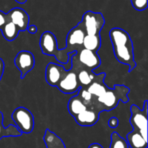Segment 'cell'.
Instances as JSON below:
<instances>
[{"mask_svg":"<svg viewBox=\"0 0 148 148\" xmlns=\"http://www.w3.org/2000/svg\"><path fill=\"white\" fill-rule=\"evenodd\" d=\"M27 30L31 34H34V33H36L37 32V27L36 25H30L27 27Z\"/></svg>","mask_w":148,"mask_h":148,"instance_id":"83f0119b","label":"cell"},{"mask_svg":"<svg viewBox=\"0 0 148 148\" xmlns=\"http://www.w3.org/2000/svg\"><path fill=\"white\" fill-rule=\"evenodd\" d=\"M109 148H130L127 140L117 132H113L111 136V144Z\"/></svg>","mask_w":148,"mask_h":148,"instance_id":"7402d4cb","label":"cell"},{"mask_svg":"<svg viewBox=\"0 0 148 148\" xmlns=\"http://www.w3.org/2000/svg\"><path fill=\"white\" fill-rule=\"evenodd\" d=\"M101 46V36H89L85 35L83 40L84 49L97 52Z\"/></svg>","mask_w":148,"mask_h":148,"instance_id":"d6986e66","label":"cell"},{"mask_svg":"<svg viewBox=\"0 0 148 148\" xmlns=\"http://www.w3.org/2000/svg\"><path fill=\"white\" fill-rule=\"evenodd\" d=\"M7 14L10 21L17 27L19 31L27 30L30 23V17L23 9L15 7L12 9Z\"/></svg>","mask_w":148,"mask_h":148,"instance_id":"30bf717a","label":"cell"},{"mask_svg":"<svg viewBox=\"0 0 148 148\" xmlns=\"http://www.w3.org/2000/svg\"><path fill=\"white\" fill-rule=\"evenodd\" d=\"M12 119L22 134H30L34 128L33 114L25 107H18L12 114Z\"/></svg>","mask_w":148,"mask_h":148,"instance_id":"52a82bcc","label":"cell"},{"mask_svg":"<svg viewBox=\"0 0 148 148\" xmlns=\"http://www.w3.org/2000/svg\"><path fill=\"white\" fill-rule=\"evenodd\" d=\"M85 33V29L82 23H79L75 27L71 29L68 33L66 40V47L62 49H58L54 57L59 63L65 64L69 60L70 53L78 52L83 47V40Z\"/></svg>","mask_w":148,"mask_h":148,"instance_id":"3957f363","label":"cell"},{"mask_svg":"<svg viewBox=\"0 0 148 148\" xmlns=\"http://www.w3.org/2000/svg\"><path fill=\"white\" fill-rule=\"evenodd\" d=\"M119 125V119L116 117H111L109 120H108V126L111 128L115 129L118 127Z\"/></svg>","mask_w":148,"mask_h":148,"instance_id":"484cf974","label":"cell"},{"mask_svg":"<svg viewBox=\"0 0 148 148\" xmlns=\"http://www.w3.org/2000/svg\"><path fill=\"white\" fill-rule=\"evenodd\" d=\"M40 47L43 53L54 56L59 49L55 35L50 31H46L42 33L40 38Z\"/></svg>","mask_w":148,"mask_h":148,"instance_id":"7c38bea8","label":"cell"},{"mask_svg":"<svg viewBox=\"0 0 148 148\" xmlns=\"http://www.w3.org/2000/svg\"><path fill=\"white\" fill-rule=\"evenodd\" d=\"M147 111L148 101L144 102L143 109H140L137 106L132 105L130 108L131 117L130 123L132 126L133 130L139 132L145 140H147Z\"/></svg>","mask_w":148,"mask_h":148,"instance_id":"5b68a950","label":"cell"},{"mask_svg":"<svg viewBox=\"0 0 148 148\" xmlns=\"http://www.w3.org/2000/svg\"><path fill=\"white\" fill-rule=\"evenodd\" d=\"M130 90L124 85H115L99 98L94 100L92 108L101 114L102 111H110L118 106L119 101L126 103L129 101L128 94Z\"/></svg>","mask_w":148,"mask_h":148,"instance_id":"7a4b0ae2","label":"cell"},{"mask_svg":"<svg viewBox=\"0 0 148 148\" xmlns=\"http://www.w3.org/2000/svg\"><path fill=\"white\" fill-rule=\"evenodd\" d=\"M75 58H76V56H75ZM76 60L77 64V80L78 82H79V87H80V88H86L87 87H88L92 83V82L95 79L96 75L92 70L82 66L78 62L77 58Z\"/></svg>","mask_w":148,"mask_h":148,"instance_id":"9a60e30c","label":"cell"},{"mask_svg":"<svg viewBox=\"0 0 148 148\" xmlns=\"http://www.w3.org/2000/svg\"><path fill=\"white\" fill-rule=\"evenodd\" d=\"M77 95L79 97L81 101H82V103L85 104L87 108L92 107V104H93L94 102V98L90 93H89L87 91L86 88H80L79 90L78 91Z\"/></svg>","mask_w":148,"mask_h":148,"instance_id":"603a6c76","label":"cell"},{"mask_svg":"<svg viewBox=\"0 0 148 148\" xmlns=\"http://www.w3.org/2000/svg\"><path fill=\"white\" fill-rule=\"evenodd\" d=\"M14 65L17 66L21 75L20 78L24 79L27 73L32 70L35 66L34 55L28 51H21L14 59Z\"/></svg>","mask_w":148,"mask_h":148,"instance_id":"ba28073f","label":"cell"},{"mask_svg":"<svg viewBox=\"0 0 148 148\" xmlns=\"http://www.w3.org/2000/svg\"><path fill=\"white\" fill-rule=\"evenodd\" d=\"M22 133L20 130L14 125L9 126L5 128L3 125V114L0 111V140L3 137H19L22 135Z\"/></svg>","mask_w":148,"mask_h":148,"instance_id":"ffe728a7","label":"cell"},{"mask_svg":"<svg viewBox=\"0 0 148 148\" xmlns=\"http://www.w3.org/2000/svg\"><path fill=\"white\" fill-rule=\"evenodd\" d=\"M105 77L106 73L104 72L96 75L92 83L86 88L87 91L92 95L94 100L103 95L109 88L104 82Z\"/></svg>","mask_w":148,"mask_h":148,"instance_id":"5bb4252c","label":"cell"},{"mask_svg":"<svg viewBox=\"0 0 148 148\" xmlns=\"http://www.w3.org/2000/svg\"><path fill=\"white\" fill-rule=\"evenodd\" d=\"M16 1H17V3H19V4H25V3L26 2V1H27V0H15Z\"/></svg>","mask_w":148,"mask_h":148,"instance_id":"f546056e","label":"cell"},{"mask_svg":"<svg viewBox=\"0 0 148 148\" xmlns=\"http://www.w3.org/2000/svg\"><path fill=\"white\" fill-rule=\"evenodd\" d=\"M126 140L130 148H147L148 147L147 140L139 132L135 130L127 134Z\"/></svg>","mask_w":148,"mask_h":148,"instance_id":"2e32d148","label":"cell"},{"mask_svg":"<svg viewBox=\"0 0 148 148\" xmlns=\"http://www.w3.org/2000/svg\"><path fill=\"white\" fill-rule=\"evenodd\" d=\"M66 72V69L61 64L51 62L46 68V82L50 86L56 87Z\"/></svg>","mask_w":148,"mask_h":148,"instance_id":"8fae6325","label":"cell"},{"mask_svg":"<svg viewBox=\"0 0 148 148\" xmlns=\"http://www.w3.org/2000/svg\"><path fill=\"white\" fill-rule=\"evenodd\" d=\"M100 113L95 108H87L81 114L75 117L76 122L82 127H91L96 124L99 120Z\"/></svg>","mask_w":148,"mask_h":148,"instance_id":"4fadbf2b","label":"cell"},{"mask_svg":"<svg viewBox=\"0 0 148 148\" xmlns=\"http://www.w3.org/2000/svg\"><path fill=\"white\" fill-rule=\"evenodd\" d=\"M85 109H87V107L77 95H74L69 99L68 103V111L72 117L75 118Z\"/></svg>","mask_w":148,"mask_h":148,"instance_id":"ac0fdd59","label":"cell"},{"mask_svg":"<svg viewBox=\"0 0 148 148\" xmlns=\"http://www.w3.org/2000/svg\"><path fill=\"white\" fill-rule=\"evenodd\" d=\"M133 7L137 11H143L147 8V0H130Z\"/></svg>","mask_w":148,"mask_h":148,"instance_id":"cb8c5ba5","label":"cell"},{"mask_svg":"<svg viewBox=\"0 0 148 148\" xmlns=\"http://www.w3.org/2000/svg\"><path fill=\"white\" fill-rule=\"evenodd\" d=\"M43 141L46 148H66L63 140L49 129H46L45 131Z\"/></svg>","mask_w":148,"mask_h":148,"instance_id":"e0dca14e","label":"cell"},{"mask_svg":"<svg viewBox=\"0 0 148 148\" xmlns=\"http://www.w3.org/2000/svg\"><path fill=\"white\" fill-rule=\"evenodd\" d=\"M80 23L85 29L86 35L101 36L100 33L105 25V19L102 13L87 11L82 16Z\"/></svg>","mask_w":148,"mask_h":148,"instance_id":"8992f818","label":"cell"},{"mask_svg":"<svg viewBox=\"0 0 148 148\" xmlns=\"http://www.w3.org/2000/svg\"><path fill=\"white\" fill-rule=\"evenodd\" d=\"M109 36L115 57L120 63L128 65L129 72L132 71L136 66V62L134 46L129 33L119 27H114L110 30Z\"/></svg>","mask_w":148,"mask_h":148,"instance_id":"6da1fadb","label":"cell"},{"mask_svg":"<svg viewBox=\"0 0 148 148\" xmlns=\"http://www.w3.org/2000/svg\"><path fill=\"white\" fill-rule=\"evenodd\" d=\"M1 31L4 38L8 40V41L14 40L17 37L19 32H20L17 27L10 20L8 23H6V25L1 29Z\"/></svg>","mask_w":148,"mask_h":148,"instance_id":"44dd1931","label":"cell"},{"mask_svg":"<svg viewBox=\"0 0 148 148\" xmlns=\"http://www.w3.org/2000/svg\"><path fill=\"white\" fill-rule=\"evenodd\" d=\"M75 56L82 66L92 71L101 65V59L97 52L82 49L79 51L77 52Z\"/></svg>","mask_w":148,"mask_h":148,"instance_id":"9c48e42d","label":"cell"},{"mask_svg":"<svg viewBox=\"0 0 148 148\" xmlns=\"http://www.w3.org/2000/svg\"><path fill=\"white\" fill-rule=\"evenodd\" d=\"M4 72V61L2 60V59H1V58H0V80H1V78H2Z\"/></svg>","mask_w":148,"mask_h":148,"instance_id":"4316f807","label":"cell"},{"mask_svg":"<svg viewBox=\"0 0 148 148\" xmlns=\"http://www.w3.org/2000/svg\"><path fill=\"white\" fill-rule=\"evenodd\" d=\"M77 52L70 53L69 55L71 58V67L66 70L64 76L62 77L60 82L56 85V88L65 94H72L78 92L80 89L77 80V64L75 55Z\"/></svg>","mask_w":148,"mask_h":148,"instance_id":"277c9868","label":"cell"},{"mask_svg":"<svg viewBox=\"0 0 148 148\" xmlns=\"http://www.w3.org/2000/svg\"><path fill=\"white\" fill-rule=\"evenodd\" d=\"M9 21H10V19H9L7 14L0 10V30H1L6 23H8Z\"/></svg>","mask_w":148,"mask_h":148,"instance_id":"d4e9b609","label":"cell"},{"mask_svg":"<svg viewBox=\"0 0 148 148\" xmlns=\"http://www.w3.org/2000/svg\"><path fill=\"white\" fill-rule=\"evenodd\" d=\"M88 148H103V147L98 143H92V144L90 145Z\"/></svg>","mask_w":148,"mask_h":148,"instance_id":"f1b7e54d","label":"cell"}]
</instances>
